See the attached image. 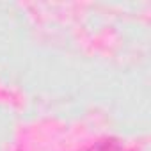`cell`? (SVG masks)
<instances>
[{"label": "cell", "mask_w": 151, "mask_h": 151, "mask_svg": "<svg viewBox=\"0 0 151 151\" xmlns=\"http://www.w3.org/2000/svg\"><path fill=\"white\" fill-rule=\"evenodd\" d=\"M96 151H123V149L114 144H101L100 147H96Z\"/></svg>", "instance_id": "cell-1"}]
</instances>
